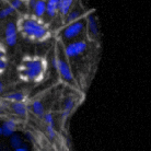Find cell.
Segmentation results:
<instances>
[{
	"label": "cell",
	"instance_id": "cell-1",
	"mask_svg": "<svg viewBox=\"0 0 151 151\" xmlns=\"http://www.w3.org/2000/svg\"><path fill=\"white\" fill-rule=\"evenodd\" d=\"M15 25L18 33L31 42H45L50 37L48 25L34 14L20 15Z\"/></svg>",
	"mask_w": 151,
	"mask_h": 151
},
{
	"label": "cell",
	"instance_id": "cell-2",
	"mask_svg": "<svg viewBox=\"0 0 151 151\" xmlns=\"http://www.w3.org/2000/svg\"><path fill=\"white\" fill-rule=\"evenodd\" d=\"M20 80L27 83H38L43 81L47 71V61L37 55L24 56L17 68Z\"/></svg>",
	"mask_w": 151,
	"mask_h": 151
},
{
	"label": "cell",
	"instance_id": "cell-3",
	"mask_svg": "<svg viewBox=\"0 0 151 151\" xmlns=\"http://www.w3.org/2000/svg\"><path fill=\"white\" fill-rule=\"evenodd\" d=\"M54 65L55 68L57 69V71L59 73L61 78L67 81V82H72L73 81V73L71 71V68L67 61L60 58V57H56L54 59Z\"/></svg>",
	"mask_w": 151,
	"mask_h": 151
},
{
	"label": "cell",
	"instance_id": "cell-4",
	"mask_svg": "<svg viewBox=\"0 0 151 151\" xmlns=\"http://www.w3.org/2000/svg\"><path fill=\"white\" fill-rule=\"evenodd\" d=\"M84 30V22L82 20H77L75 22L69 23L63 31V37L65 40H73L79 36Z\"/></svg>",
	"mask_w": 151,
	"mask_h": 151
},
{
	"label": "cell",
	"instance_id": "cell-5",
	"mask_svg": "<svg viewBox=\"0 0 151 151\" xmlns=\"http://www.w3.org/2000/svg\"><path fill=\"white\" fill-rule=\"evenodd\" d=\"M88 48L87 42L84 41H76L72 43H69L68 45L65 47V55L68 58H73V57L80 56L83 54Z\"/></svg>",
	"mask_w": 151,
	"mask_h": 151
},
{
	"label": "cell",
	"instance_id": "cell-6",
	"mask_svg": "<svg viewBox=\"0 0 151 151\" xmlns=\"http://www.w3.org/2000/svg\"><path fill=\"white\" fill-rule=\"evenodd\" d=\"M4 41L8 46H14L18 42V29L14 22H9L4 29Z\"/></svg>",
	"mask_w": 151,
	"mask_h": 151
},
{
	"label": "cell",
	"instance_id": "cell-7",
	"mask_svg": "<svg viewBox=\"0 0 151 151\" xmlns=\"http://www.w3.org/2000/svg\"><path fill=\"white\" fill-rule=\"evenodd\" d=\"M17 128H18V123H17V121L13 119V118H8L7 121H4L1 124V132H2L1 136H4V137L12 136L13 134H15Z\"/></svg>",
	"mask_w": 151,
	"mask_h": 151
},
{
	"label": "cell",
	"instance_id": "cell-8",
	"mask_svg": "<svg viewBox=\"0 0 151 151\" xmlns=\"http://www.w3.org/2000/svg\"><path fill=\"white\" fill-rule=\"evenodd\" d=\"M11 110L18 116H21V117L27 116V105L25 102H13L11 103Z\"/></svg>",
	"mask_w": 151,
	"mask_h": 151
},
{
	"label": "cell",
	"instance_id": "cell-9",
	"mask_svg": "<svg viewBox=\"0 0 151 151\" xmlns=\"http://www.w3.org/2000/svg\"><path fill=\"white\" fill-rule=\"evenodd\" d=\"M8 67V53L6 46L0 42V75H2Z\"/></svg>",
	"mask_w": 151,
	"mask_h": 151
},
{
	"label": "cell",
	"instance_id": "cell-10",
	"mask_svg": "<svg viewBox=\"0 0 151 151\" xmlns=\"http://www.w3.org/2000/svg\"><path fill=\"white\" fill-rule=\"evenodd\" d=\"M32 8H33L35 17L42 18L46 13V1L45 0H35Z\"/></svg>",
	"mask_w": 151,
	"mask_h": 151
},
{
	"label": "cell",
	"instance_id": "cell-11",
	"mask_svg": "<svg viewBox=\"0 0 151 151\" xmlns=\"http://www.w3.org/2000/svg\"><path fill=\"white\" fill-rule=\"evenodd\" d=\"M88 21V31L90 32V34L93 36V37H96V35L99 33L98 30V24H96V19L93 14H90L89 18L87 19Z\"/></svg>",
	"mask_w": 151,
	"mask_h": 151
},
{
	"label": "cell",
	"instance_id": "cell-12",
	"mask_svg": "<svg viewBox=\"0 0 151 151\" xmlns=\"http://www.w3.org/2000/svg\"><path fill=\"white\" fill-rule=\"evenodd\" d=\"M75 0H60L59 4H58V12L63 15H67L68 12L70 11L72 4Z\"/></svg>",
	"mask_w": 151,
	"mask_h": 151
},
{
	"label": "cell",
	"instance_id": "cell-13",
	"mask_svg": "<svg viewBox=\"0 0 151 151\" xmlns=\"http://www.w3.org/2000/svg\"><path fill=\"white\" fill-rule=\"evenodd\" d=\"M27 96L23 94L22 92H12L6 95V100L10 101L11 103L13 102H24Z\"/></svg>",
	"mask_w": 151,
	"mask_h": 151
},
{
	"label": "cell",
	"instance_id": "cell-14",
	"mask_svg": "<svg viewBox=\"0 0 151 151\" xmlns=\"http://www.w3.org/2000/svg\"><path fill=\"white\" fill-rule=\"evenodd\" d=\"M32 112L37 115V116H43L45 114V107L41 101H34L32 103Z\"/></svg>",
	"mask_w": 151,
	"mask_h": 151
},
{
	"label": "cell",
	"instance_id": "cell-15",
	"mask_svg": "<svg viewBox=\"0 0 151 151\" xmlns=\"http://www.w3.org/2000/svg\"><path fill=\"white\" fill-rule=\"evenodd\" d=\"M10 146H11L14 150L20 147H22L23 140H22V138H21V136H19L18 134H13L12 136H10Z\"/></svg>",
	"mask_w": 151,
	"mask_h": 151
},
{
	"label": "cell",
	"instance_id": "cell-16",
	"mask_svg": "<svg viewBox=\"0 0 151 151\" xmlns=\"http://www.w3.org/2000/svg\"><path fill=\"white\" fill-rule=\"evenodd\" d=\"M75 109V100L72 98H68L65 101L64 104V115H69L71 113V111Z\"/></svg>",
	"mask_w": 151,
	"mask_h": 151
},
{
	"label": "cell",
	"instance_id": "cell-17",
	"mask_svg": "<svg viewBox=\"0 0 151 151\" xmlns=\"http://www.w3.org/2000/svg\"><path fill=\"white\" fill-rule=\"evenodd\" d=\"M13 12H15V9L12 7L11 4H9L7 7H4V9L0 10V19H6L9 15H11Z\"/></svg>",
	"mask_w": 151,
	"mask_h": 151
},
{
	"label": "cell",
	"instance_id": "cell-18",
	"mask_svg": "<svg viewBox=\"0 0 151 151\" xmlns=\"http://www.w3.org/2000/svg\"><path fill=\"white\" fill-rule=\"evenodd\" d=\"M80 15H81V13L79 11H69L68 14H67V22H75L77 20H79Z\"/></svg>",
	"mask_w": 151,
	"mask_h": 151
},
{
	"label": "cell",
	"instance_id": "cell-19",
	"mask_svg": "<svg viewBox=\"0 0 151 151\" xmlns=\"http://www.w3.org/2000/svg\"><path fill=\"white\" fill-rule=\"evenodd\" d=\"M44 117V122H45L46 126H54V117L52 113H45L43 115Z\"/></svg>",
	"mask_w": 151,
	"mask_h": 151
},
{
	"label": "cell",
	"instance_id": "cell-20",
	"mask_svg": "<svg viewBox=\"0 0 151 151\" xmlns=\"http://www.w3.org/2000/svg\"><path fill=\"white\" fill-rule=\"evenodd\" d=\"M46 132H47L49 138H52V139H54L56 137V132H55L54 126H46Z\"/></svg>",
	"mask_w": 151,
	"mask_h": 151
},
{
	"label": "cell",
	"instance_id": "cell-21",
	"mask_svg": "<svg viewBox=\"0 0 151 151\" xmlns=\"http://www.w3.org/2000/svg\"><path fill=\"white\" fill-rule=\"evenodd\" d=\"M23 4H24V1H22V0H12L11 2H10V4L15 9V11L22 7Z\"/></svg>",
	"mask_w": 151,
	"mask_h": 151
},
{
	"label": "cell",
	"instance_id": "cell-22",
	"mask_svg": "<svg viewBox=\"0 0 151 151\" xmlns=\"http://www.w3.org/2000/svg\"><path fill=\"white\" fill-rule=\"evenodd\" d=\"M59 1H60V0H47L46 2H48V4H55V6H57V7H58V4H59Z\"/></svg>",
	"mask_w": 151,
	"mask_h": 151
},
{
	"label": "cell",
	"instance_id": "cell-23",
	"mask_svg": "<svg viewBox=\"0 0 151 151\" xmlns=\"http://www.w3.org/2000/svg\"><path fill=\"white\" fill-rule=\"evenodd\" d=\"M14 151H30L29 150V149H27V148H25V147H20V148H18V149H15Z\"/></svg>",
	"mask_w": 151,
	"mask_h": 151
},
{
	"label": "cell",
	"instance_id": "cell-24",
	"mask_svg": "<svg viewBox=\"0 0 151 151\" xmlns=\"http://www.w3.org/2000/svg\"><path fill=\"white\" fill-rule=\"evenodd\" d=\"M4 90V83H2V81L0 80V93H2Z\"/></svg>",
	"mask_w": 151,
	"mask_h": 151
},
{
	"label": "cell",
	"instance_id": "cell-25",
	"mask_svg": "<svg viewBox=\"0 0 151 151\" xmlns=\"http://www.w3.org/2000/svg\"><path fill=\"white\" fill-rule=\"evenodd\" d=\"M1 110H2V103L0 102V112H1Z\"/></svg>",
	"mask_w": 151,
	"mask_h": 151
},
{
	"label": "cell",
	"instance_id": "cell-26",
	"mask_svg": "<svg viewBox=\"0 0 151 151\" xmlns=\"http://www.w3.org/2000/svg\"><path fill=\"white\" fill-rule=\"evenodd\" d=\"M2 135V132H1V125H0V136Z\"/></svg>",
	"mask_w": 151,
	"mask_h": 151
},
{
	"label": "cell",
	"instance_id": "cell-27",
	"mask_svg": "<svg viewBox=\"0 0 151 151\" xmlns=\"http://www.w3.org/2000/svg\"><path fill=\"white\" fill-rule=\"evenodd\" d=\"M22 1H24V2H27V1H29V0H22Z\"/></svg>",
	"mask_w": 151,
	"mask_h": 151
}]
</instances>
